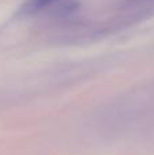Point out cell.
<instances>
[{
  "instance_id": "obj_1",
  "label": "cell",
  "mask_w": 154,
  "mask_h": 155,
  "mask_svg": "<svg viewBox=\"0 0 154 155\" xmlns=\"http://www.w3.org/2000/svg\"><path fill=\"white\" fill-rule=\"evenodd\" d=\"M64 0H29L26 4L22 7V11L25 14H38L44 11L51 10L53 5L60 4Z\"/></svg>"
}]
</instances>
